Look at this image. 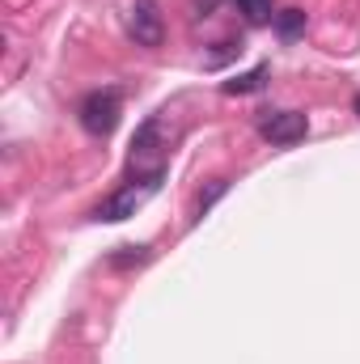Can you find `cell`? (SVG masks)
<instances>
[{
    "mask_svg": "<svg viewBox=\"0 0 360 364\" xmlns=\"http://www.w3.org/2000/svg\"><path fill=\"white\" fill-rule=\"evenodd\" d=\"M119 114H123V93L119 90H93L77 106V123L90 132L93 140H106L119 127Z\"/></svg>",
    "mask_w": 360,
    "mask_h": 364,
    "instance_id": "cell-1",
    "label": "cell"
},
{
    "mask_svg": "<svg viewBox=\"0 0 360 364\" xmlns=\"http://www.w3.org/2000/svg\"><path fill=\"white\" fill-rule=\"evenodd\" d=\"M162 178H166V174H162V170H153L149 178L127 182L123 191H115V195H110V199L93 212V220H127V216H136V212H140V208H144V203L162 191Z\"/></svg>",
    "mask_w": 360,
    "mask_h": 364,
    "instance_id": "cell-2",
    "label": "cell"
},
{
    "mask_svg": "<svg viewBox=\"0 0 360 364\" xmlns=\"http://www.w3.org/2000/svg\"><path fill=\"white\" fill-rule=\"evenodd\" d=\"M127 34L136 38V47H162L166 43V21L157 0H132L127 9Z\"/></svg>",
    "mask_w": 360,
    "mask_h": 364,
    "instance_id": "cell-3",
    "label": "cell"
},
{
    "mask_svg": "<svg viewBox=\"0 0 360 364\" xmlns=\"http://www.w3.org/2000/svg\"><path fill=\"white\" fill-rule=\"evenodd\" d=\"M305 132H309V123L301 110H275L259 123V136L271 144H297V140H305Z\"/></svg>",
    "mask_w": 360,
    "mask_h": 364,
    "instance_id": "cell-4",
    "label": "cell"
},
{
    "mask_svg": "<svg viewBox=\"0 0 360 364\" xmlns=\"http://www.w3.org/2000/svg\"><path fill=\"white\" fill-rule=\"evenodd\" d=\"M263 81H268V64H259V68H250V73H242V77L225 81L221 90H225V93H255V90H263Z\"/></svg>",
    "mask_w": 360,
    "mask_h": 364,
    "instance_id": "cell-5",
    "label": "cell"
},
{
    "mask_svg": "<svg viewBox=\"0 0 360 364\" xmlns=\"http://www.w3.org/2000/svg\"><path fill=\"white\" fill-rule=\"evenodd\" d=\"M271 21H275V34H280V38L305 34V13H301V9H284V13H275Z\"/></svg>",
    "mask_w": 360,
    "mask_h": 364,
    "instance_id": "cell-6",
    "label": "cell"
},
{
    "mask_svg": "<svg viewBox=\"0 0 360 364\" xmlns=\"http://www.w3.org/2000/svg\"><path fill=\"white\" fill-rule=\"evenodd\" d=\"M153 144H157V119H149L140 132H136V140H132V157L140 161V157H149L153 153Z\"/></svg>",
    "mask_w": 360,
    "mask_h": 364,
    "instance_id": "cell-7",
    "label": "cell"
},
{
    "mask_svg": "<svg viewBox=\"0 0 360 364\" xmlns=\"http://www.w3.org/2000/svg\"><path fill=\"white\" fill-rule=\"evenodd\" d=\"M149 259V246H123V255H115L110 263L115 267H132V263H144Z\"/></svg>",
    "mask_w": 360,
    "mask_h": 364,
    "instance_id": "cell-8",
    "label": "cell"
},
{
    "mask_svg": "<svg viewBox=\"0 0 360 364\" xmlns=\"http://www.w3.org/2000/svg\"><path fill=\"white\" fill-rule=\"evenodd\" d=\"M233 51H242V47H233V43H225V51H216V55H208V68H221Z\"/></svg>",
    "mask_w": 360,
    "mask_h": 364,
    "instance_id": "cell-9",
    "label": "cell"
},
{
    "mask_svg": "<svg viewBox=\"0 0 360 364\" xmlns=\"http://www.w3.org/2000/svg\"><path fill=\"white\" fill-rule=\"evenodd\" d=\"M221 195H225V182H216V186H212V191H208V195L199 199V208H212V203H216Z\"/></svg>",
    "mask_w": 360,
    "mask_h": 364,
    "instance_id": "cell-10",
    "label": "cell"
},
{
    "mask_svg": "<svg viewBox=\"0 0 360 364\" xmlns=\"http://www.w3.org/2000/svg\"><path fill=\"white\" fill-rule=\"evenodd\" d=\"M191 9H195V17H212V9H216V0H195Z\"/></svg>",
    "mask_w": 360,
    "mask_h": 364,
    "instance_id": "cell-11",
    "label": "cell"
},
{
    "mask_svg": "<svg viewBox=\"0 0 360 364\" xmlns=\"http://www.w3.org/2000/svg\"><path fill=\"white\" fill-rule=\"evenodd\" d=\"M352 106H356V114H360V93H356V102H352Z\"/></svg>",
    "mask_w": 360,
    "mask_h": 364,
    "instance_id": "cell-12",
    "label": "cell"
}]
</instances>
